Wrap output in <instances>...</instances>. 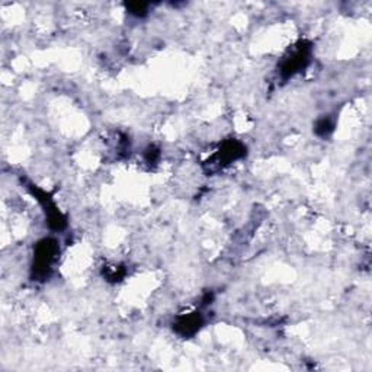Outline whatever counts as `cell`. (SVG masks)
I'll use <instances>...</instances> for the list:
<instances>
[{"label":"cell","instance_id":"cell-1","mask_svg":"<svg viewBox=\"0 0 372 372\" xmlns=\"http://www.w3.org/2000/svg\"><path fill=\"white\" fill-rule=\"evenodd\" d=\"M60 256L58 242L53 237H46L35 244L32 275L36 281H46L54 271Z\"/></svg>","mask_w":372,"mask_h":372},{"label":"cell","instance_id":"cell-2","mask_svg":"<svg viewBox=\"0 0 372 372\" xmlns=\"http://www.w3.org/2000/svg\"><path fill=\"white\" fill-rule=\"evenodd\" d=\"M246 152L247 148L242 141L236 138L224 140L215 148L214 153L210 155L208 160L205 162V167L210 173L219 172L230 166L232 163L242 160L246 156Z\"/></svg>","mask_w":372,"mask_h":372},{"label":"cell","instance_id":"cell-3","mask_svg":"<svg viewBox=\"0 0 372 372\" xmlns=\"http://www.w3.org/2000/svg\"><path fill=\"white\" fill-rule=\"evenodd\" d=\"M311 53H313V47L310 43H307V41L296 43L282 57V60L278 66L279 76L284 81H288V79L296 76L299 73H301L310 64Z\"/></svg>","mask_w":372,"mask_h":372},{"label":"cell","instance_id":"cell-4","mask_svg":"<svg viewBox=\"0 0 372 372\" xmlns=\"http://www.w3.org/2000/svg\"><path fill=\"white\" fill-rule=\"evenodd\" d=\"M29 190L32 191L33 197L40 201L44 212H46V217H47V221H48V226L56 230V232H60L66 227L67 224V219L66 217L63 215V212L58 210L57 204L54 202V200L43 190L36 188V186L31 185Z\"/></svg>","mask_w":372,"mask_h":372},{"label":"cell","instance_id":"cell-5","mask_svg":"<svg viewBox=\"0 0 372 372\" xmlns=\"http://www.w3.org/2000/svg\"><path fill=\"white\" fill-rule=\"evenodd\" d=\"M204 317L198 311L185 313L175 319L173 331L183 339H191L202 329Z\"/></svg>","mask_w":372,"mask_h":372},{"label":"cell","instance_id":"cell-6","mask_svg":"<svg viewBox=\"0 0 372 372\" xmlns=\"http://www.w3.org/2000/svg\"><path fill=\"white\" fill-rule=\"evenodd\" d=\"M334 125H336V121H334L333 117L330 115H323L321 118H319L314 124V133L319 137H329L333 131H334Z\"/></svg>","mask_w":372,"mask_h":372},{"label":"cell","instance_id":"cell-7","mask_svg":"<svg viewBox=\"0 0 372 372\" xmlns=\"http://www.w3.org/2000/svg\"><path fill=\"white\" fill-rule=\"evenodd\" d=\"M150 5L147 4H128L127 5V12L133 15L134 18H144L148 14Z\"/></svg>","mask_w":372,"mask_h":372},{"label":"cell","instance_id":"cell-8","mask_svg":"<svg viewBox=\"0 0 372 372\" xmlns=\"http://www.w3.org/2000/svg\"><path fill=\"white\" fill-rule=\"evenodd\" d=\"M144 160H145L147 165H150V166L157 165V162L160 160V150H159V148L155 147V145H148V147L145 148Z\"/></svg>","mask_w":372,"mask_h":372},{"label":"cell","instance_id":"cell-9","mask_svg":"<svg viewBox=\"0 0 372 372\" xmlns=\"http://www.w3.org/2000/svg\"><path fill=\"white\" fill-rule=\"evenodd\" d=\"M105 277L108 278V281L118 282L125 277V271L121 267H109L105 271Z\"/></svg>","mask_w":372,"mask_h":372}]
</instances>
